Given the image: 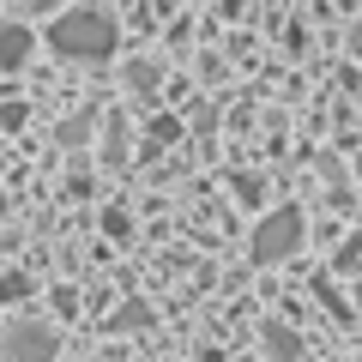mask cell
Here are the masks:
<instances>
[{
  "label": "cell",
  "instance_id": "obj_1",
  "mask_svg": "<svg viewBox=\"0 0 362 362\" xmlns=\"http://www.w3.org/2000/svg\"><path fill=\"white\" fill-rule=\"evenodd\" d=\"M115 42H121L115 13H103V6H66L49 25V49L66 54V61H109Z\"/></svg>",
  "mask_w": 362,
  "mask_h": 362
},
{
  "label": "cell",
  "instance_id": "obj_2",
  "mask_svg": "<svg viewBox=\"0 0 362 362\" xmlns=\"http://www.w3.org/2000/svg\"><path fill=\"white\" fill-rule=\"evenodd\" d=\"M296 247H302V211L284 206V211H272L254 230V247H247V254H254V266H278V259H290Z\"/></svg>",
  "mask_w": 362,
  "mask_h": 362
},
{
  "label": "cell",
  "instance_id": "obj_3",
  "mask_svg": "<svg viewBox=\"0 0 362 362\" xmlns=\"http://www.w3.org/2000/svg\"><path fill=\"white\" fill-rule=\"evenodd\" d=\"M54 356H61V338L42 320H13L0 332V362H54Z\"/></svg>",
  "mask_w": 362,
  "mask_h": 362
},
{
  "label": "cell",
  "instance_id": "obj_4",
  "mask_svg": "<svg viewBox=\"0 0 362 362\" xmlns=\"http://www.w3.org/2000/svg\"><path fill=\"white\" fill-rule=\"evenodd\" d=\"M30 49H37L30 25H0V66H6V73H18V66L30 61Z\"/></svg>",
  "mask_w": 362,
  "mask_h": 362
},
{
  "label": "cell",
  "instance_id": "obj_5",
  "mask_svg": "<svg viewBox=\"0 0 362 362\" xmlns=\"http://www.w3.org/2000/svg\"><path fill=\"white\" fill-rule=\"evenodd\" d=\"M259 338H266V356L272 362H302V344H296V332H290L284 320H266V326H259Z\"/></svg>",
  "mask_w": 362,
  "mask_h": 362
},
{
  "label": "cell",
  "instance_id": "obj_6",
  "mask_svg": "<svg viewBox=\"0 0 362 362\" xmlns=\"http://www.w3.org/2000/svg\"><path fill=\"white\" fill-rule=\"evenodd\" d=\"M109 326H115V332H133V326H151V308H145V302H127V308H121Z\"/></svg>",
  "mask_w": 362,
  "mask_h": 362
},
{
  "label": "cell",
  "instance_id": "obj_7",
  "mask_svg": "<svg viewBox=\"0 0 362 362\" xmlns=\"http://www.w3.org/2000/svg\"><path fill=\"white\" fill-rule=\"evenodd\" d=\"M157 85V66H133V90H151Z\"/></svg>",
  "mask_w": 362,
  "mask_h": 362
},
{
  "label": "cell",
  "instance_id": "obj_8",
  "mask_svg": "<svg viewBox=\"0 0 362 362\" xmlns=\"http://www.w3.org/2000/svg\"><path fill=\"white\" fill-rule=\"evenodd\" d=\"M103 362H121V350H109V356H103Z\"/></svg>",
  "mask_w": 362,
  "mask_h": 362
}]
</instances>
